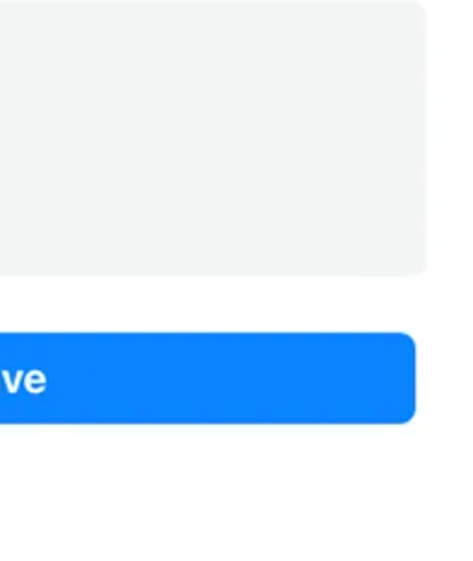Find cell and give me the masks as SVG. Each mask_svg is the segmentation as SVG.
Here are the masks:
<instances>
[{
    "mask_svg": "<svg viewBox=\"0 0 473 561\" xmlns=\"http://www.w3.org/2000/svg\"><path fill=\"white\" fill-rule=\"evenodd\" d=\"M25 386L31 393L38 396V393H44L45 388H47V377H45L42 370H31V373L26 375Z\"/></svg>",
    "mask_w": 473,
    "mask_h": 561,
    "instance_id": "cell-1",
    "label": "cell"
},
{
    "mask_svg": "<svg viewBox=\"0 0 473 561\" xmlns=\"http://www.w3.org/2000/svg\"><path fill=\"white\" fill-rule=\"evenodd\" d=\"M20 377H23V373H18V378H15V382H13L12 378H10V373H4V378H7L8 391L10 393H15L18 391V383H20Z\"/></svg>",
    "mask_w": 473,
    "mask_h": 561,
    "instance_id": "cell-2",
    "label": "cell"
}]
</instances>
